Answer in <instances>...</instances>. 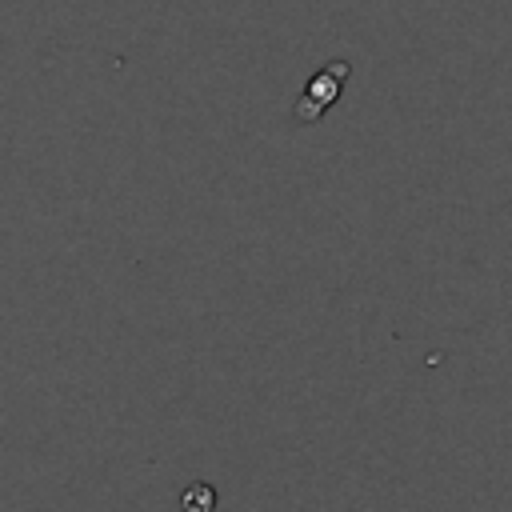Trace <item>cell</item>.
Instances as JSON below:
<instances>
[{
    "instance_id": "cell-2",
    "label": "cell",
    "mask_w": 512,
    "mask_h": 512,
    "mask_svg": "<svg viewBox=\"0 0 512 512\" xmlns=\"http://www.w3.org/2000/svg\"><path fill=\"white\" fill-rule=\"evenodd\" d=\"M184 512H212L216 508V488L212 484H204V480H196V484H188L184 488Z\"/></svg>"
},
{
    "instance_id": "cell-1",
    "label": "cell",
    "mask_w": 512,
    "mask_h": 512,
    "mask_svg": "<svg viewBox=\"0 0 512 512\" xmlns=\"http://www.w3.org/2000/svg\"><path fill=\"white\" fill-rule=\"evenodd\" d=\"M348 64L344 60H332L328 68H320L308 84H304V92H300V100H296V120L300 124H312V120H320L332 104H336V96L344 92V80H348Z\"/></svg>"
}]
</instances>
